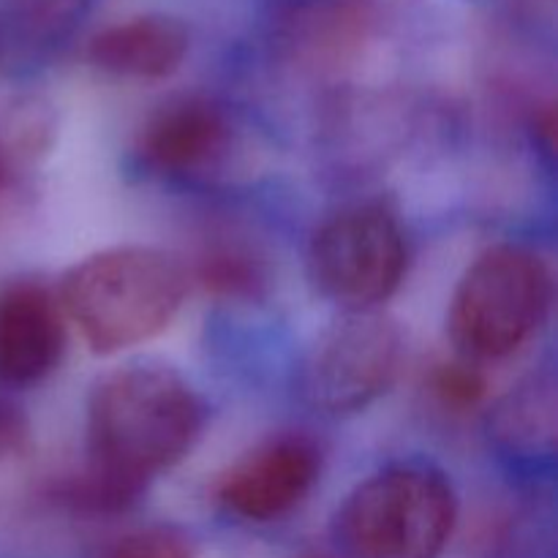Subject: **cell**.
<instances>
[{
  "label": "cell",
  "instance_id": "1",
  "mask_svg": "<svg viewBox=\"0 0 558 558\" xmlns=\"http://www.w3.org/2000/svg\"><path fill=\"white\" fill-rule=\"evenodd\" d=\"M205 428V403L167 363H125L98 376L85 409L87 472L74 496L120 510L178 466Z\"/></svg>",
  "mask_w": 558,
  "mask_h": 558
},
{
  "label": "cell",
  "instance_id": "2",
  "mask_svg": "<svg viewBox=\"0 0 558 558\" xmlns=\"http://www.w3.org/2000/svg\"><path fill=\"white\" fill-rule=\"evenodd\" d=\"M189 298V270L156 245H114L76 262L60 281V308L98 357L161 336Z\"/></svg>",
  "mask_w": 558,
  "mask_h": 558
},
{
  "label": "cell",
  "instance_id": "3",
  "mask_svg": "<svg viewBox=\"0 0 558 558\" xmlns=\"http://www.w3.org/2000/svg\"><path fill=\"white\" fill-rule=\"evenodd\" d=\"M458 523L450 477L430 463H390L354 485L336 512L352 558H439Z\"/></svg>",
  "mask_w": 558,
  "mask_h": 558
},
{
  "label": "cell",
  "instance_id": "4",
  "mask_svg": "<svg viewBox=\"0 0 558 558\" xmlns=\"http://www.w3.org/2000/svg\"><path fill=\"white\" fill-rule=\"evenodd\" d=\"M554 308V272L526 245H490L458 281L447 332L472 363L505 360L526 347Z\"/></svg>",
  "mask_w": 558,
  "mask_h": 558
},
{
  "label": "cell",
  "instance_id": "5",
  "mask_svg": "<svg viewBox=\"0 0 558 558\" xmlns=\"http://www.w3.org/2000/svg\"><path fill=\"white\" fill-rule=\"evenodd\" d=\"M409 245L396 213L381 202H354L316 227L305 270L319 298L341 314L381 311L401 289Z\"/></svg>",
  "mask_w": 558,
  "mask_h": 558
},
{
  "label": "cell",
  "instance_id": "6",
  "mask_svg": "<svg viewBox=\"0 0 558 558\" xmlns=\"http://www.w3.org/2000/svg\"><path fill=\"white\" fill-rule=\"evenodd\" d=\"M403 354V330L385 311L341 314L300 360L294 392L322 417H354L392 390Z\"/></svg>",
  "mask_w": 558,
  "mask_h": 558
},
{
  "label": "cell",
  "instance_id": "7",
  "mask_svg": "<svg viewBox=\"0 0 558 558\" xmlns=\"http://www.w3.org/2000/svg\"><path fill=\"white\" fill-rule=\"evenodd\" d=\"M322 474V450L300 434L259 441L218 474L213 494L229 512L248 523H270L305 501Z\"/></svg>",
  "mask_w": 558,
  "mask_h": 558
},
{
  "label": "cell",
  "instance_id": "8",
  "mask_svg": "<svg viewBox=\"0 0 558 558\" xmlns=\"http://www.w3.org/2000/svg\"><path fill=\"white\" fill-rule=\"evenodd\" d=\"M234 125L227 109L207 96H178L142 123L134 156L153 178H205L232 153Z\"/></svg>",
  "mask_w": 558,
  "mask_h": 558
},
{
  "label": "cell",
  "instance_id": "9",
  "mask_svg": "<svg viewBox=\"0 0 558 558\" xmlns=\"http://www.w3.org/2000/svg\"><path fill=\"white\" fill-rule=\"evenodd\" d=\"M65 352V316L52 289L36 278L0 287V385L47 379Z\"/></svg>",
  "mask_w": 558,
  "mask_h": 558
},
{
  "label": "cell",
  "instance_id": "10",
  "mask_svg": "<svg viewBox=\"0 0 558 558\" xmlns=\"http://www.w3.org/2000/svg\"><path fill=\"white\" fill-rule=\"evenodd\" d=\"M189 27L169 14H140L98 31L87 44L93 69L114 80L158 82L185 63Z\"/></svg>",
  "mask_w": 558,
  "mask_h": 558
},
{
  "label": "cell",
  "instance_id": "11",
  "mask_svg": "<svg viewBox=\"0 0 558 558\" xmlns=\"http://www.w3.org/2000/svg\"><path fill=\"white\" fill-rule=\"evenodd\" d=\"M558 434L556 381L550 376H532L501 398L490 412V436L496 447L518 461L534 463L554 458Z\"/></svg>",
  "mask_w": 558,
  "mask_h": 558
},
{
  "label": "cell",
  "instance_id": "12",
  "mask_svg": "<svg viewBox=\"0 0 558 558\" xmlns=\"http://www.w3.org/2000/svg\"><path fill=\"white\" fill-rule=\"evenodd\" d=\"M199 281L218 298L232 300H254L267 287L262 262L240 245L205 251L199 259Z\"/></svg>",
  "mask_w": 558,
  "mask_h": 558
},
{
  "label": "cell",
  "instance_id": "13",
  "mask_svg": "<svg viewBox=\"0 0 558 558\" xmlns=\"http://www.w3.org/2000/svg\"><path fill=\"white\" fill-rule=\"evenodd\" d=\"M430 392L450 412H472L488 396V376L472 360L439 363L430 374Z\"/></svg>",
  "mask_w": 558,
  "mask_h": 558
},
{
  "label": "cell",
  "instance_id": "14",
  "mask_svg": "<svg viewBox=\"0 0 558 558\" xmlns=\"http://www.w3.org/2000/svg\"><path fill=\"white\" fill-rule=\"evenodd\" d=\"M112 558H194L189 537L172 526H150L129 534Z\"/></svg>",
  "mask_w": 558,
  "mask_h": 558
},
{
  "label": "cell",
  "instance_id": "15",
  "mask_svg": "<svg viewBox=\"0 0 558 558\" xmlns=\"http://www.w3.org/2000/svg\"><path fill=\"white\" fill-rule=\"evenodd\" d=\"M31 439L27 414L14 401L0 396V458H11L22 452Z\"/></svg>",
  "mask_w": 558,
  "mask_h": 558
},
{
  "label": "cell",
  "instance_id": "16",
  "mask_svg": "<svg viewBox=\"0 0 558 558\" xmlns=\"http://www.w3.org/2000/svg\"><path fill=\"white\" fill-rule=\"evenodd\" d=\"M27 20L41 22V25H54L74 16L87 0H11Z\"/></svg>",
  "mask_w": 558,
  "mask_h": 558
},
{
  "label": "cell",
  "instance_id": "17",
  "mask_svg": "<svg viewBox=\"0 0 558 558\" xmlns=\"http://www.w3.org/2000/svg\"><path fill=\"white\" fill-rule=\"evenodd\" d=\"M11 183V150L9 145H5L3 134H0V196H3V191L9 189Z\"/></svg>",
  "mask_w": 558,
  "mask_h": 558
}]
</instances>
